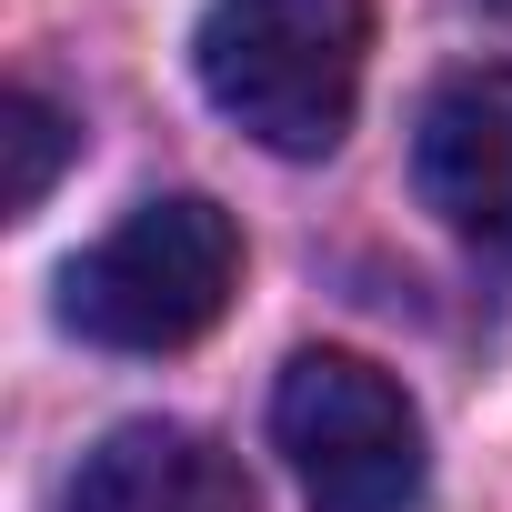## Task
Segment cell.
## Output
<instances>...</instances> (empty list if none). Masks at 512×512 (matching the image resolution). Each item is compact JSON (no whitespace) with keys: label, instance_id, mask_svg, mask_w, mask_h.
<instances>
[{"label":"cell","instance_id":"6da1fadb","mask_svg":"<svg viewBox=\"0 0 512 512\" xmlns=\"http://www.w3.org/2000/svg\"><path fill=\"white\" fill-rule=\"evenodd\" d=\"M372 61V0H211L191 31V71L231 131L282 161L342 151Z\"/></svg>","mask_w":512,"mask_h":512},{"label":"cell","instance_id":"7a4b0ae2","mask_svg":"<svg viewBox=\"0 0 512 512\" xmlns=\"http://www.w3.org/2000/svg\"><path fill=\"white\" fill-rule=\"evenodd\" d=\"M241 282V231L201 191H161L121 211L91 251H71L61 272V322L101 352H181L231 312Z\"/></svg>","mask_w":512,"mask_h":512},{"label":"cell","instance_id":"3957f363","mask_svg":"<svg viewBox=\"0 0 512 512\" xmlns=\"http://www.w3.org/2000/svg\"><path fill=\"white\" fill-rule=\"evenodd\" d=\"M272 442L312 512H412L432 482L412 392L362 352H292L272 382Z\"/></svg>","mask_w":512,"mask_h":512},{"label":"cell","instance_id":"277c9868","mask_svg":"<svg viewBox=\"0 0 512 512\" xmlns=\"http://www.w3.org/2000/svg\"><path fill=\"white\" fill-rule=\"evenodd\" d=\"M412 191L472 251H512V61H472L432 81L412 121Z\"/></svg>","mask_w":512,"mask_h":512},{"label":"cell","instance_id":"5b68a950","mask_svg":"<svg viewBox=\"0 0 512 512\" xmlns=\"http://www.w3.org/2000/svg\"><path fill=\"white\" fill-rule=\"evenodd\" d=\"M61 512H251V472L191 422H121L81 452Z\"/></svg>","mask_w":512,"mask_h":512},{"label":"cell","instance_id":"8992f818","mask_svg":"<svg viewBox=\"0 0 512 512\" xmlns=\"http://www.w3.org/2000/svg\"><path fill=\"white\" fill-rule=\"evenodd\" d=\"M0 121H11V131H0V141H11V211H41L51 201V181H61V161L81 151V121L51 101V91H11V111H0Z\"/></svg>","mask_w":512,"mask_h":512}]
</instances>
